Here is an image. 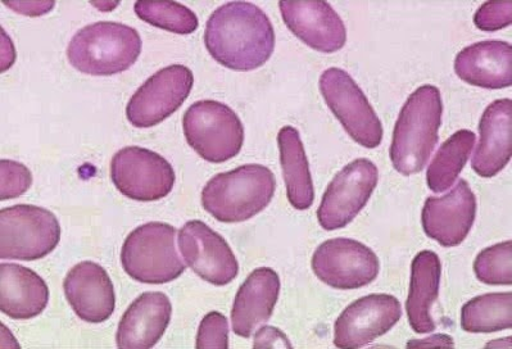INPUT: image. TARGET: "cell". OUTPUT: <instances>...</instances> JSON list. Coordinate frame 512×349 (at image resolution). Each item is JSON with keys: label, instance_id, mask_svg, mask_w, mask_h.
<instances>
[{"label": "cell", "instance_id": "obj_1", "mask_svg": "<svg viewBox=\"0 0 512 349\" xmlns=\"http://www.w3.org/2000/svg\"><path fill=\"white\" fill-rule=\"evenodd\" d=\"M205 44L211 57L226 69L253 71L273 56L275 30L256 4L229 2L208 18Z\"/></svg>", "mask_w": 512, "mask_h": 349}, {"label": "cell", "instance_id": "obj_2", "mask_svg": "<svg viewBox=\"0 0 512 349\" xmlns=\"http://www.w3.org/2000/svg\"><path fill=\"white\" fill-rule=\"evenodd\" d=\"M442 116V94L437 86H420L407 99L391 144L392 165L401 175L418 174L427 165L438 143Z\"/></svg>", "mask_w": 512, "mask_h": 349}, {"label": "cell", "instance_id": "obj_3", "mask_svg": "<svg viewBox=\"0 0 512 349\" xmlns=\"http://www.w3.org/2000/svg\"><path fill=\"white\" fill-rule=\"evenodd\" d=\"M276 189L274 172L262 165H244L214 176L202 190V206L225 224L247 221L265 210Z\"/></svg>", "mask_w": 512, "mask_h": 349}, {"label": "cell", "instance_id": "obj_4", "mask_svg": "<svg viewBox=\"0 0 512 349\" xmlns=\"http://www.w3.org/2000/svg\"><path fill=\"white\" fill-rule=\"evenodd\" d=\"M142 45L134 27L95 22L77 31L67 48V58L85 75L111 76L128 71L142 53Z\"/></svg>", "mask_w": 512, "mask_h": 349}, {"label": "cell", "instance_id": "obj_5", "mask_svg": "<svg viewBox=\"0 0 512 349\" xmlns=\"http://www.w3.org/2000/svg\"><path fill=\"white\" fill-rule=\"evenodd\" d=\"M176 229L165 222H148L131 231L121 249L125 273L143 284H167L185 269L175 246Z\"/></svg>", "mask_w": 512, "mask_h": 349}, {"label": "cell", "instance_id": "obj_6", "mask_svg": "<svg viewBox=\"0 0 512 349\" xmlns=\"http://www.w3.org/2000/svg\"><path fill=\"white\" fill-rule=\"evenodd\" d=\"M56 215L43 207L17 205L0 211V258L35 261L47 257L61 240Z\"/></svg>", "mask_w": 512, "mask_h": 349}, {"label": "cell", "instance_id": "obj_7", "mask_svg": "<svg viewBox=\"0 0 512 349\" xmlns=\"http://www.w3.org/2000/svg\"><path fill=\"white\" fill-rule=\"evenodd\" d=\"M185 139L203 160L224 163L238 156L244 126L229 106L216 101L192 104L183 119Z\"/></svg>", "mask_w": 512, "mask_h": 349}, {"label": "cell", "instance_id": "obj_8", "mask_svg": "<svg viewBox=\"0 0 512 349\" xmlns=\"http://www.w3.org/2000/svg\"><path fill=\"white\" fill-rule=\"evenodd\" d=\"M320 90L330 111L356 143L369 149L382 144V121L347 71L338 67L324 71L320 77Z\"/></svg>", "mask_w": 512, "mask_h": 349}, {"label": "cell", "instance_id": "obj_9", "mask_svg": "<svg viewBox=\"0 0 512 349\" xmlns=\"http://www.w3.org/2000/svg\"><path fill=\"white\" fill-rule=\"evenodd\" d=\"M111 179L119 192L138 202H154L169 196L175 185L170 162L142 147H126L111 162Z\"/></svg>", "mask_w": 512, "mask_h": 349}, {"label": "cell", "instance_id": "obj_10", "mask_svg": "<svg viewBox=\"0 0 512 349\" xmlns=\"http://www.w3.org/2000/svg\"><path fill=\"white\" fill-rule=\"evenodd\" d=\"M378 181V167L367 158L343 167L326 188L317 210L321 228L328 231L346 228L364 210Z\"/></svg>", "mask_w": 512, "mask_h": 349}, {"label": "cell", "instance_id": "obj_11", "mask_svg": "<svg viewBox=\"0 0 512 349\" xmlns=\"http://www.w3.org/2000/svg\"><path fill=\"white\" fill-rule=\"evenodd\" d=\"M193 85V72L187 66L165 67L134 93L126 107V117L139 129L161 124L183 106Z\"/></svg>", "mask_w": 512, "mask_h": 349}, {"label": "cell", "instance_id": "obj_12", "mask_svg": "<svg viewBox=\"0 0 512 349\" xmlns=\"http://www.w3.org/2000/svg\"><path fill=\"white\" fill-rule=\"evenodd\" d=\"M312 270L329 287L359 289L378 278L380 261L373 249L359 240L335 238L317 247Z\"/></svg>", "mask_w": 512, "mask_h": 349}, {"label": "cell", "instance_id": "obj_13", "mask_svg": "<svg viewBox=\"0 0 512 349\" xmlns=\"http://www.w3.org/2000/svg\"><path fill=\"white\" fill-rule=\"evenodd\" d=\"M178 239L185 262L199 278L216 287H224L237 278L239 264L233 249L205 222L188 221Z\"/></svg>", "mask_w": 512, "mask_h": 349}, {"label": "cell", "instance_id": "obj_14", "mask_svg": "<svg viewBox=\"0 0 512 349\" xmlns=\"http://www.w3.org/2000/svg\"><path fill=\"white\" fill-rule=\"evenodd\" d=\"M400 301L391 294H370L351 303L335 321L334 344L361 348L387 334L400 321Z\"/></svg>", "mask_w": 512, "mask_h": 349}, {"label": "cell", "instance_id": "obj_15", "mask_svg": "<svg viewBox=\"0 0 512 349\" xmlns=\"http://www.w3.org/2000/svg\"><path fill=\"white\" fill-rule=\"evenodd\" d=\"M477 208L473 190L468 181L461 179L446 196L425 201L421 212L425 234L444 248L460 246L473 229Z\"/></svg>", "mask_w": 512, "mask_h": 349}, {"label": "cell", "instance_id": "obj_16", "mask_svg": "<svg viewBox=\"0 0 512 349\" xmlns=\"http://www.w3.org/2000/svg\"><path fill=\"white\" fill-rule=\"evenodd\" d=\"M285 26L308 47L321 53H335L347 43L341 16L326 2H280Z\"/></svg>", "mask_w": 512, "mask_h": 349}, {"label": "cell", "instance_id": "obj_17", "mask_svg": "<svg viewBox=\"0 0 512 349\" xmlns=\"http://www.w3.org/2000/svg\"><path fill=\"white\" fill-rule=\"evenodd\" d=\"M63 289L72 310L86 323H104L115 312L116 294L110 275L93 261L72 267Z\"/></svg>", "mask_w": 512, "mask_h": 349}, {"label": "cell", "instance_id": "obj_18", "mask_svg": "<svg viewBox=\"0 0 512 349\" xmlns=\"http://www.w3.org/2000/svg\"><path fill=\"white\" fill-rule=\"evenodd\" d=\"M172 315L170 298L162 292L140 294L121 317L117 329V347L149 349L161 341Z\"/></svg>", "mask_w": 512, "mask_h": 349}, {"label": "cell", "instance_id": "obj_19", "mask_svg": "<svg viewBox=\"0 0 512 349\" xmlns=\"http://www.w3.org/2000/svg\"><path fill=\"white\" fill-rule=\"evenodd\" d=\"M480 140L471 167L480 178H493L505 169L512 154L511 99H498L486 108L479 122Z\"/></svg>", "mask_w": 512, "mask_h": 349}, {"label": "cell", "instance_id": "obj_20", "mask_svg": "<svg viewBox=\"0 0 512 349\" xmlns=\"http://www.w3.org/2000/svg\"><path fill=\"white\" fill-rule=\"evenodd\" d=\"M280 294V278L270 267L252 271L238 290L231 308V325L238 337L249 338L274 314Z\"/></svg>", "mask_w": 512, "mask_h": 349}, {"label": "cell", "instance_id": "obj_21", "mask_svg": "<svg viewBox=\"0 0 512 349\" xmlns=\"http://www.w3.org/2000/svg\"><path fill=\"white\" fill-rule=\"evenodd\" d=\"M455 72L466 84L505 89L512 84V47L502 40L469 45L457 54Z\"/></svg>", "mask_w": 512, "mask_h": 349}, {"label": "cell", "instance_id": "obj_22", "mask_svg": "<svg viewBox=\"0 0 512 349\" xmlns=\"http://www.w3.org/2000/svg\"><path fill=\"white\" fill-rule=\"evenodd\" d=\"M49 288L35 271L16 264L0 265V310L13 320H30L47 308Z\"/></svg>", "mask_w": 512, "mask_h": 349}, {"label": "cell", "instance_id": "obj_23", "mask_svg": "<svg viewBox=\"0 0 512 349\" xmlns=\"http://www.w3.org/2000/svg\"><path fill=\"white\" fill-rule=\"evenodd\" d=\"M442 278L441 258L433 251H421L411 265V283L406 311L411 329L428 334L437 329L432 308L437 301Z\"/></svg>", "mask_w": 512, "mask_h": 349}, {"label": "cell", "instance_id": "obj_24", "mask_svg": "<svg viewBox=\"0 0 512 349\" xmlns=\"http://www.w3.org/2000/svg\"><path fill=\"white\" fill-rule=\"evenodd\" d=\"M278 144L288 201L296 210L306 211L314 205L315 189L299 131L284 126L279 131Z\"/></svg>", "mask_w": 512, "mask_h": 349}, {"label": "cell", "instance_id": "obj_25", "mask_svg": "<svg viewBox=\"0 0 512 349\" xmlns=\"http://www.w3.org/2000/svg\"><path fill=\"white\" fill-rule=\"evenodd\" d=\"M477 140L470 130L456 131L439 147L427 171L428 187L434 193H444L455 184Z\"/></svg>", "mask_w": 512, "mask_h": 349}, {"label": "cell", "instance_id": "obj_26", "mask_svg": "<svg viewBox=\"0 0 512 349\" xmlns=\"http://www.w3.org/2000/svg\"><path fill=\"white\" fill-rule=\"evenodd\" d=\"M512 326V294L488 293L465 303L461 328L468 333H495Z\"/></svg>", "mask_w": 512, "mask_h": 349}, {"label": "cell", "instance_id": "obj_27", "mask_svg": "<svg viewBox=\"0 0 512 349\" xmlns=\"http://www.w3.org/2000/svg\"><path fill=\"white\" fill-rule=\"evenodd\" d=\"M135 13L144 22L179 35L193 34L199 27L196 13L176 2H137Z\"/></svg>", "mask_w": 512, "mask_h": 349}, {"label": "cell", "instance_id": "obj_28", "mask_svg": "<svg viewBox=\"0 0 512 349\" xmlns=\"http://www.w3.org/2000/svg\"><path fill=\"white\" fill-rule=\"evenodd\" d=\"M474 273L479 281L487 285H511V240L483 249L475 258Z\"/></svg>", "mask_w": 512, "mask_h": 349}, {"label": "cell", "instance_id": "obj_29", "mask_svg": "<svg viewBox=\"0 0 512 349\" xmlns=\"http://www.w3.org/2000/svg\"><path fill=\"white\" fill-rule=\"evenodd\" d=\"M33 184V175L22 163L11 160L0 162V199L17 198L25 194Z\"/></svg>", "mask_w": 512, "mask_h": 349}, {"label": "cell", "instance_id": "obj_30", "mask_svg": "<svg viewBox=\"0 0 512 349\" xmlns=\"http://www.w3.org/2000/svg\"><path fill=\"white\" fill-rule=\"evenodd\" d=\"M196 347L198 349L229 347L228 319L221 312L212 311L199 324Z\"/></svg>", "mask_w": 512, "mask_h": 349}, {"label": "cell", "instance_id": "obj_31", "mask_svg": "<svg viewBox=\"0 0 512 349\" xmlns=\"http://www.w3.org/2000/svg\"><path fill=\"white\" fill-rule=\"evenodd\" d=\"M511 15V2H486L475 13L474 24L479 30L495 33L511 25Z\"/></svg>", "mask_w": 512, "mask_h": 349}, {"label": "cell", "instance_id": "obj_32", "mask_svg": "<svg viewBox=\"0 0 512 349\" xmlns=\"http://www.w3.org/2000/svg\"><path fill=\"white\" fill-rule=\"evenodd\" d=\"M255 348H291L287 335L274 326H264L255 335Z\"/></svg>", "mask_w": 512, "mask_h": 349}, {"label": "cell", "instance_id": "obj_33", "mask_svg": "<svg viewBox=\"0 0 512 349\" xmlns=\"http://www.w3.org/2000/svg\"><path fill=\"white\" fill-rule=\"evenodd\" d=\"M4 6L13 9L25 16H42L52 11L56 6L54 2H11L4 3Z\"/></svg>", "mask_w": 512, "mask_h": 349}, {"label": "cell", "instance_id": "obj_34", "mask_svg": "<svg viewBox=\"0 0 512 349\" xmlns=\"http://www.w3.org/2000/svg\"><path fill=\"white\" fill-rule=\"evenodd\" d=\"M453 343L450 335L436 334L433 337L421 339V341H414L407 343V347H453Z\"/></svg>", "mask_w": 512, "mask_h": 349}, {"label": "cell", "instance_id": "obj_35", "mask_svg": "<svg viewBox=\"0 0 512 349\" xmlns=\"http://www.w3.org/2000/svg\"><path fill=\"white\" fill-rule=\"evenodd\" d=\"M92 6L97 7L101 9L103 12H110L113 11L117 6H119V3H112V2H106V3H90Z\"/></svg>", "mask_w": 512, "mask_h": 349}]
</instances>
